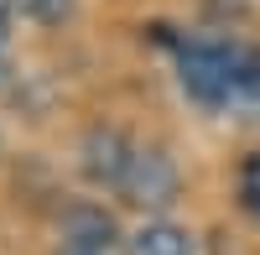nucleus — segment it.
Here are the masks:
<instances>
[{"mask_svg":"<svg viewBox=\"0 0 260 255\" xmlns=\"http://www.w3.org/2000/svg\"><path fill=\"white\" fill-rule=\"evenodd\" d=\"M240 193H245V208L260 219V156L245 162V187H240Z\"/></svg>","mask_w":260,"mask_h":255,"instance_id":"obj_8","label":"nucleus"},{"mask_svg":"<svg viewBox=\"0 0 260 255\" xmlns=\"http://www.w3.org/2000/svg\"><path fill=\"white\" fill-rule=\"evenodd\" d=\"M11 73V57H6V37H0V78Z\"/></svg>","mask_w":260,"mask_h":255,"instance_id":"obj_10","label":"nucleus"},{"mask_svg":"<svg viewBox=\"0 0 260 255\" xmlns=\"http://www.w3.org/2000/svg\"><path fill=\"white\" fill-rule=\"evenodd\" d=\"M130 156H136V146H130L115 125H94L89 136H83V172L89 182H104V187H120Z\"/></svg>","mask_w":260,"mask_h":255,"instance_id":"obj_4","label":"nucleus"},{"mask_svg":"<svg viewBox=\"0 0 260 255\" xmlns=\"http://www.w3.org/2000/svg\"><path fill=\"white\" fill-rule=\"evenodd\" d=\"M177 167H172L167 151H156V146H136V156H130L125 177H120V193L136 203V208H167L172 198H177Z\"/></svg>","mask_w":260,"mask_h":255,"instance_id":"obj_2","label":"nucleus"},{"mask_svg":"<svg viewBox=\"0 0 260 255\" xmlns=\"http://www.w3.org/2000/svg\"><path fill=\"white\" fill-rule=\"evenodd\" d=\"M125 255H192V235L167 219H151L125 240Z\"/></svg>","mask_w":260,"mask_h":255,"instance_id":"obj_5","label":"nucleus"},{"mask_svg":"<svg viewBox=\"0 0 260 255\" xmlns=\"http://www.w3.org/2000/svg\"><path fill=\"white\" fill-rule=\"evenodd\" d=\"M21 16H31L37 26H57V21L73 16V0H11Z\"/></svg>","mask_w":260,"mask_h":255,"instance_id":"obj_7","label":"nucleus"},{"mask_svg":"<svg viewBox=\"0 0 260 255\" xmlns=\"http://www.w3.org/2000/svg\"><path fill=\"white\" fill-rule=\"evenodd\" d=\"M62 245L57 255H120V229L115 219L104 214L94 203H73L68 214H62Z\"/></svg>","mask_w":260,"mask_h":255,"instance_id":"obj_3","label":"nucleus"},{"mask_svg":"<svg viewBox=\"0 0 260 255\" xmlns=\"http://www.w3.org/2000/svg\"><path fill=\"white\" fill-rule=\"evenodd\" d=\"M234 110L260 120V52H250V62H245V78L234 89Z\"/></svg>","mask_w":260,"mask_h":255,"instance_id":"obj_6","label":"nucleus"},{"mask_svg":"<svg viewBox=\"0 0 260 255\" xmlns=\"http://www.w3.org/2000/svg\"><path fill=\"white\" fill-rule=\"evenodd\" d=\"M11 11H16L11 0H0V37H6V26H11Z\"/></svg>","mask_w":260,"mask_h":255,"instance_id":"obj_9","label":"nucleus"},{"mask_svg":"<svg viewBox=\"0 0 260 255\" xmlns=\"http://www.w3.org/2000/svg\"><path fill=\"white\" fill-rule=\"evenodd\" d=\"M255 47H240V42H187L177 52V78L182 89L208 104V110H234V89L245 78V62Z\"/></svg>","mask_w":260,"mask_h":255,"instance_id":"obj_1","label":"nucleus"}]
</instances>
